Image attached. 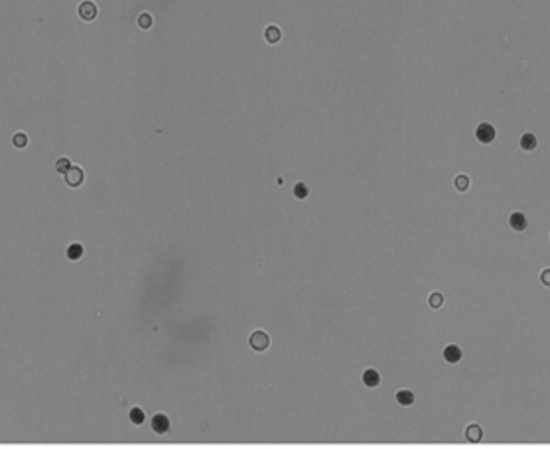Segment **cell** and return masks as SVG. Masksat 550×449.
Here are the masks:
<instances>
[{
    "label": "cell",
    "instance_id": "3",
    "mask_svg": "<svg viewBox=\"0 0 550 449\" xmlns=\"http://www.w3.org/2000/svg\"><path fill=\"white\" fill-rule=\"evenodd\" d=\"M152 429H154V433H160V435L168 433L170 431V418L166 414H154L152 416Z\"/></svg>",
    "mask_w": 550,
    "mask_h": 449
},
{
    "label": "cell",
    "instance_id": "11",
    "mask_svg": "<svg viewBox=\"0 0 550 449\" xmlns=\"http://www.w3.org/2000/svg\"><path fill=\"white\" fill-rule=\"evenodd\" d=\"M509 225H511V229L513 231H524L526 229V217L522 215V213H513L511 217H509Z\"/></svg>",
    "mask_w": 550,
    "mask_h": 449
},
{
    "label": "cell",
    "instance_id": "1",
    "mask_svg": "<svg viewBox=\"0 0 550 449\" xmlns=\"http://www.w3.org/2000/svg\"><path fill=\"white\" fill-rule=\"evenodd\" d=\"M248 345L254 349V351H266L270 347V337L264 333V331H254L250 333L248 337Z\"/></svg>",
    "mask_w": 550,
    "mask_h": 449
},
{
    "label": "cell",
    "instance_id": "21",
    "mask_svg": "<svg viewBox=\"0 0 550 449\" xmlns=\"http://www.w3.org/2000/svg\"><path fill=\"white\" fill-rule=\"evenodd\" d=\"M548 276H550V272L544 270V274H542V282H544V284H550V278H548Z\"/></svg>",
    "mask_w": 550,
    "mask_h": 449
},
{
    "label": "cell",
    "instance_id": "6",
    "mask_svg": "<svg viewBox=\"0 0 550 449\" xmlns=\"http://www.w3.org/2000/svg\"><path fill=\"white\" fill-rule=\"evenodd\" d=\"M363 384L367 386V388H377L379 384H381V374H379V370H375V369H367V370H363Z\"/></svg>",
    "mask_w": 550,
    "mask_h": 449
},
{
    "label": "cell",
    "instance_id": "10",
    "mask_svg": "<svg viewBox=\"0 0 550 449\" xmlns=\"http://www.w3.org/2000/svg\"><path fill=\"white\" fill-rule=\"evenodd\" d=\"M79 16H81L83 20H87V22L93 20V18L97 16V6H95L93 2H89V0H87V2H81V6H79Z\"/></svg>",
    "mask_w": 550,
    "mask_h": 449
},
{
    "label": "cell",
    "instance_id": "5",
    "mask_svg": "<svg viewBox=\"0 0 550 449\" xmlns=\"http://www.w3.org/2000/svg\"><path fill=\"white\" fill-rule=\"evenodd\" d=\"M462 357H464V353H462V349H460L458 345H448V347L444 349V361L450 363V365L460 363Z\"/></svg>",
    "mask_w": 550,
    "mask_h": 449
},
{
    "label": "cell",
    "instance_id": "17",
    "mask_svg": "<svg viewBox=\"0 0 550 449\" xmlns=\"http://www.w3.org/2000/svg\"><path fill=\"white\" fill-rule=\"evenodd\" d=\"M12 144H14L16 148H26V146H28V136H26L24 132H18V134H14V138H12Z\"/></svg>",
    "mask_w": 550,
    "mask_h": 449
},
{
    "label": "cell",
    "instance_id": "4",
    "mask_svg": "<svg viewBox=\"0 0 550 449\" xmlns=\"http://www.w3.org/2000/svg\"><path fill=\"white\" fill-rule=\"evenodd\" d=\"M83 180H85V174H83V170L77 168V166H71V168L67 170V174H65V182H67V185H71V187L81 185Z\"/></svg>",
    "mask_w": 550,
    "mask_h": 449
},
{
    "label": "cell",
    "instance_id": "19",
    "mask_svg": "<svg viewBox=\"0 0 550 449\" xmlns=\"http://www.w3.org/2000/svg\"><path fill=\"white\" fill-rule=\"evenodd\" d=\"M138 26H140L142 30H148V28L152 26V16H150L148 12H142V14L138 16Z\"/></svg>",
    "mask_w": 550,
    "mask_h": 449
},
{
    "label": "cell",
    "instance_id": "14",
    "mask_svg": "<svg viewBox=\"0 0 550 449\" xmlns=\"http://www.w3.org/2000/svg\"><path fill=\"white\" fill-rule=\"evenodd\" d=\"M65 254H67V258H69V260H79V258L83 256V246H81L79 242H73V244H69V246H67Z\"/></svg>",
    "mask_w": 550,
    "mask_h": 449
},
{
    "label": "cell",
    "instance_id": "13",
    "mask_svg": "<svg viewBox=\"0 0 550 449\" xmlns=\"http://www.w3.org/2000/svg\"><path fill=\"white\" fill-rule=\"evenodd\" d=\"M128 418H130V422L134 423V425H140V423H144V420H146V414H144V410L142 408H132L130 412H128Z\"/></svg>",
    "mask_w": 550,
    "mask_h": 449
},
{
    "label": "cell",
    "instance_id": "18",
    "mask_svg": "<svg viewBox=\"0 0 550 449\" xmlns=\"http://www.w3.org/2000/svg\"><path fill=\"white\" fill-rule=\"evenodd\" d=\"M454 185H456L458 191H466V189L469 187V178H468V176H458L456 182H454Z\"/></svg>",
    "mask_w": 550,
    "mask_h": 449
},
{
    "label": "cell",
    "instance_id": "7",
    "mask_svg": "<svg viewBox=\"0 0 550 449\" xmlns=\"http://www.w3.org/2000/svg\"><path fill=\"white\" fill-rule=\"evenodd\" d=\"M264 40H266V44H278V42L282 40V32H280V28H278V26H274V24L266 26V28H264Z\"/></svg>",
    "mask_w": 550,
    "mask_h": 449
},
{
    "label": "cell",
    "instance_id": "2",
    "mask_svg": "<svg viewBox=\"0 0 550 449\" xmlns=\"http://www.w3.org/2000/svg\"><path fill=\"white\" fill-rule=\"evenodd\" d=\"M475 138L481 142V144H491L495 140V128L489 124V122H481L477 128H475Z\"/></svg>",
    "mask_w": 550,
    "mask_h": 449
},
{
    "label": "cell",
    "instance_id": "15",
    "mask_svg": "<svg viewBox=\"0 0 550 449\" xmlns=\"http://www.w3.org/2000/svg\"><path fill=\"white\" fill-rule=\"evenodd\" d=\"M308 195H310V187H308V184H306V182H298V184L294 185V197L302 201V199H306Z\"/></svg>",
    "mask_w": 550,
    "mask_h": 449
},
{
    "label": "cell",
    "instance_id": "9",
    "mask_svg": "<svg viewBox=\"0 0 550 449\" xmlns=\"http://www.w3.org/2000/svg\"><path fill=\"white\" fill-rule=\"evenodd\" d=\"M519 146L522 148V150H526V152H532V150L538 146V140H536V136L532 134V132H524L522 136H521V140H519Z\"/></svg>",
    "mask_w": 550,
    "mask_h": 449
},
{
    "label": "cell",
    "instance_id": "16",
    "mask_svg": "<svg viewBox=\"0 0 550 449\" xmlns=\"http://www.w3.org/2000/svg\"><path fill=\"white\" fill-rule=\"evenodd\" d=\"M428 304H430V308L440 310V308L444 306V295H442L440 291H432L430 297H428Z\"/></svg>",
    "mask_w": 550,
    "mask_h": 449
},
{
    "label": "cell",
    "instance_id": "12",
    "mask_svg": "<svg viewBox=\"0 0 550 449\" xmlns=\"http://www.w3.org/2000/svg\"><path fill=\"white\" fill-rule=\"evenodd\" d=\"M396 402L400 406H412L414 404V392L412 390H398L396 392Z\"/></svg>",
    "mask_w": 550,
    "mask_h": 449
},
{
    "label": "cell",
    "instance_id": "20",
    "mask_svg": "<svg viewBox=\"0 0 550 449\" xmlns=\"http://www.w3.org/2000/svg\"><path fill=\"white\" fill-rule=\"evenodd\" d=\"M69 168H71V162H69L67 158H59V160H57V164H55V170H57L59 174H63V176L67 174V170H69Z\"/></svg>",
    "mask_w": 550,
    "mask_h": 449
},
{
    "label": "cell",
    "instance_id": "8",
    "mask_svg": "<svg viewBox=\"0 0 550 449\" xmlns=\"http://www.w3.org/2000/svg\"><path fill=\"white\" fill-rule=\"evenodd\" d=\"M466 437H468V441H471V443H479V441L483 439V429H481V425H479V423H469V425L466 427Z\"/></svg>",
    "mask_w": 550,
    "mask_h": 449
}]
</instances>
